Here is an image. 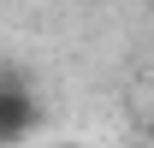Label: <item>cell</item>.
<instances>
[{"label":"cell","mask_w":154,"mask_h":148,"mask_svg":"<svg viewBox=\"0 0 154 148\" xmlns=\"http://www.w3.org/2000/svg\"><path fill=\"white\" fill-rule=\"evenodd\" d=\"M36 95L24 89V77H0V148L24 142L30 130H36Z\"/></svg>","instance_id":"1"},{"label":"cell","mask_w":154,"mask_h":148,"mask_svg":"<svg viewBox=\"0 0 154 148\" xmlns=\"http://www.w3.org/2000/svg\"><path fill=\"white\" fill-rule=\"evenodd\" d=\"M142 142H154V107H148V125H142Z\"/></svg>","instance_id":"2"},{"label":"cell","mask_w":154,"mask_h":148,"mask_svg":"<svg viewBox=\"0 0 154 148\" xmlns=\"http://www.w3.org/2000/svg\"><path fill=\"white\" fill-rule=\"evenodd\" d=\"M142 148H154V142H142Z\"/></svg>","instance_id":"3"}]
</instances>
